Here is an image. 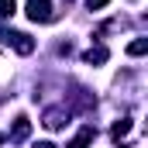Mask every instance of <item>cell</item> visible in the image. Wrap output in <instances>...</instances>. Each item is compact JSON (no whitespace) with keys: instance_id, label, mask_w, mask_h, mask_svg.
<instances>
[{"instance_id":"1","label":"cell","mask_w":148,"mask_h":148,"mask_svg":"<svg viewBox=\"0 0 148 148\" xmlns=\"http://www.w3.org/2000/svg\"><path fill=\"white\" fill-rule=\"evenodd\" d=\"M28 17L31 21H52L55 14H52V7H48V0H28Z\"/></svg>"},{"instance_id":"2","label":"cell","mask_w":148,"mask_h":148,"mask_svg":"<svg viewBox=\"0 0 148 148\" xmlns=\"http://www.w3.org/2000/svg\"><path fill=\"white\" fill-rule=\"evenodd\" d=\"M7 41L17 48V55H31V52H35V38L31 35H21V31H17V35H7Z\"/></svg>"},{"instance_id":"3","label":"cell","mask_w":148,"mask_h":148,"mask_svg":"<svg viewBox=\"0 0 148 148\" xmlns=\"http://www.w3.org/2000/svg\"><path fill=\"white\" fill-rule=\"evenodd\" d=\"M93 138H97V127H90V124H86V127H83V131H79V134H76V138H73L66 148H86Z\"/></svg>"},{"instance_id":"4","label":"cell","mask_w":148,"mask_h":148,"mask_svg":"<svg viewBox=\"0 0 148 148\" xmlns=\"http://www.w3.org/2000/svg\"><path fill=\"white\" fill-rule=\"evenodd\" d=\"M107 55H110V52H107L103 45H97V48H90V52L83 55V62H90V66H103V62H107Z\"/></svg>"},{"instance_id":"5","label":"cell","mask_w":148,"mask_h":148,"mask_svg":"<svg viewBox=\"0 0 148 148\" xmlns=\"http://www.w3.org/2000/svg\"><path fill=\"white\" fill-rule=\"evenodd\" d=\"M66 121H69V114H62V110H48L45 114V127H52V131H59Z\"/></svg>"},{"instance_id":"6","label":"cell","mask_w":148,"mask_h":148,"mask_svg":"<svg viewBox=\"0 0 148 148\" xmlns=\"http://www.w3.org/2000/svg\"><path fill=\"white\" fill-rule=\"evenodd\" d=\"M28 131H31L28 117H17V121H14V131H10V138H14V141H24V138H28Z\"/></svg>"},{"instance_id":"7","label":"cell","mask_w":148,"mask_h":148,"mask_svg":"<svg viewBox=\"0 0 148 148\" xmlns=\"http://www.w3.org/2000/svg\"><path fill=\"white\" fill-rule=\"evenodd\" d=\"M127 131H131V121H127V117H121V121H117V124L110 127V138H114V141H121Z\"/></svg>"},{"instance_id":"8","label":"cell","mask_w":148,"mask_h":148,"mask_svg":"<svg viewBox=\"0 0 148 148\" xmlns=\"http://www.w3.org/2000/svg\"><path fill=\"white\" fill-rule=\"evenodd\" d=\"M145 52H148V38H134L127 45V55H145Z\"/></svg>"},{"instance_id":"9","label":"cell","mask_w":148,"mask_h":148,"mask_svg":"<svg viewBox=\"0 0 148 148\" xmlns=\"http://www.w3.org/2000/svg\"><path fill=\"white\" fill-rule=\"evenodd\" d=\"M14 10H17V0H0V21L14 17Z\"/></svg>"},{"instance_id":"10","label":"cell","mask_w":148,"mask_h":148,"mask_svg":"<svg viewBox=\"0 0 148 148\" xmlns=\"http://www.w3.org/2000/svg\"><path fill=\"white\" fill-rule=\"evenodd\" d=\"M107 3H110V0H86V7H90V10H103Z\"/></svg>"},{"instance_id":"11","label":"cell","mask_w":148,"mask_h":148,"mask_svg":"<svg viewBox=\"0 0 148 148\" xmlns=\"http://www.w3.org/2000/svg\"><path fill=\"white\" fill-rule=\"evenodd\" d=\"M35 148H55L52 141H35Z\"/></svg>"},{"instance_id":"12","label":"cell","mask_w":148,"mask_h":148,"mask_svg":"<svg viewBox=\"0 0 148 148\" xmlns=\"http://www.w3.org/2000/svg\"><path fill=\"white\" fill-rule=\"evenodd\" d=\"M0 145H3V134H0Z\"/></svg>"}]
</instances>
